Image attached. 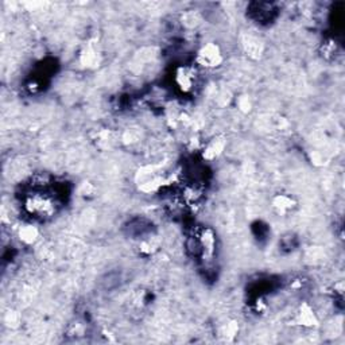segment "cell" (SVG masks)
<instances>
[{
	"instance_id": "1",
	"label": "cell",
	"mask_w": 345,
	"mask_h": 345,
	"mask_svg": "<svg viewBox=\"0 0 345 345\" xmlns=\"http://www.w3.org/2000/svg\"><path fill=\"white\" fill-rule=\"evenodd\" d=\"M26 209L31 215L45 217V216H50L56 212V204L46 194H34L27 200Z\"/></svg>"
},
{
	"instance_id": "2",
	"label": "cell",
	"mask_w": 345,
	"mask_h": 345,
	"mask_svg": "<svg viewBox=\"0 0 345 345\" xmlns=\"http://www.w3.org/2000/svg\"><path fill=\"white\" fill-rule=\"evenodd\" d=\"M197 62L206 69L219 66L220 63L223 62V56H221L219 46L216 43H206L205 46H202L197 54Z\"/></svg>"
},
{
	"instance_id": "3",
	"label": "cell",
	"mask_w": 345,
	"mask_h": 345,
	"mask_svg": "<svg viewBox=\"0 0 345 345\" xmlns=\"http://www.w3.org/2000/svg\"><path fill=\"white\" fill-rule=\"evenodd\" d=\"M318 324L317 315H315L314 310L310 308V305L302 304L298 309L297 314L291 319V325H297V327L302 328H313Z\"/></svg>"
},
{
	"instance_id": "4",
	"label": "cell",
	"mask_w": 345,
	"mask_h": 345,
	"mask_svg": "<svg viewBox=\"0 0 345 345\" xmlns=\"http://www.w3.org/2000/svg\"><path fill=\"white\" fill-rule=\"evenodd\" d=\"M175 82L183 92H190L196 86L197 72L189 66L179 67L175 73Z\"/></svg>"
},
{
	"instance_id": "5",
	"label": "cell",
	"mask_w": 345,
	"mask_h": 345,
	"mask_svg": "<svg viewBox=\"0 0 345 345\" xmlns=\"http://www.w3.org/2000/svg\"><path fill=\"white\" fill-rule=\"evenodd\" d=\"M197 241L200 245V254L212 258L216 252V236L211 229H202L197 235Z\"/></svg>"
},
{
	"instance_id": "6",
	"label": "cell",
	"mask_w": 345,
	"mask_h": 345,
	"mask_svg": "<svg viewBox=\"0 0 345 345\" xmlns=\"http://www.w3.org/2000/svg\"><path fill=\"white\" fill-rule=\"evenodd\" d=\"M226 142L224 137H215L213 141H211L206 145L204 150V158L208 160H213L216 158H219L223 154L224 149H225Z\"/></svg>"
},
{
	"instance_id": "7",
	"label": "cell",
	"mask_w": 345,
	"mask_h": 345,
	"mask_svg": "<svg viewBox=\"0 0 345 345\" xmlns=\"http://www.w3.org/2000/svg\"><path fill=\"white\" fill-rule=\"evenodd\" d=\"M159 244L160 241L158 236L154 234H150L142 239L141 244H139V249H141V252L146 254V255H151V254H154L156 249L159 248Z\"/></svg>"
},
{
	"instance_id": "8",
	"label": "cell",
	"mask_w": 345,
	"mask_h": 345,
	"mask_svg": "<svg viewBox=\"0 0 345 345\" xmlns=\"http://www.w3.org/2000/svg\"><path fill=\"white\" fill-rule=\"evenodd\" d=\"M243 46H244L245 52L248 54H252V56H260L262 52H263V45L262 42L258 39L254 35H247L243 41Z\"/></svg>"
},
{
	"instance_id": "9",
	"label": "cell",
	"mask_w": 345,
	"mask_h": 345,
	"mask_svg": "<svg viewBox=\"0 0 345 345\" xmlns=\"http://www.w3.org/2000/svg\"><path fill=\"white\" fill-rule=\"evenodd\" d=\"M19 238L26 244H33L38 238V229L33 225H25L19 229Z\"/></svg>"
},
{
	"instance_id": "10",
	"label": "cell",
	"mask_w": 345,
	"mask_h": 345,
	"mask_svg": "<svg viewBox=\"0 0 345 345\" xmlns=\"http://www.w3.org/2000/svg\"><path fill=\"white\" fill-rule=\"evenodd\" d=\"M293 200L290 198L289 196H285V194H281V196H277L274 200V208L279 212V213H286L289 212L290 209L293 208Z\"/></svg>"
},
{
	"instance_id": "11",
	"label": "cell",
	"mask_w": 345,
	"mask_h": 345,
	"mask_svg": "<svg viewBox=\"0 0 345 345\" xmlns=\"http://www.w3.org/2000/svg\"><path fill=\"white\" fill-rule=\"evenodd\" d=\"M272 7L271 4L260 3L256 4V10L254 11V16H255L256 20H264V19L271 18V14H272Z\"/></svg>"
},
{
	"instance_id": "12",
	"label": "cell",
	"mask_w": 345,
	"mask_h": 345,
	"mask_svg": "<svg viewBox=\"0 0 345 345\" xmlns=\"http://www.w3.org/2000/svg\"><path fill=\"white\" fill-rule=\"evenodd\" d=\"M97 60V56H96V52L93 50V49H88L84 54H82L81 57V61L82 63L85 65V66H89V65H93V62H96Z\"/></svg>"
},
{
	"instance_id": "13",
	"label": "cell",
	"mask_w": 345,
	"mask_h": 345,
	"mask_svg": "<svg viewBox=\"0 0 345 345\" xmlns=\"http://www.w3.org/2000/svg\"><path fill=\"white\" fill-rule=\"evenodd\" d=\"M239 107L243 109V111H249V107H251V103H249L248 97H241L240 101H239Z\"/></svg>"
}]
</instances>
